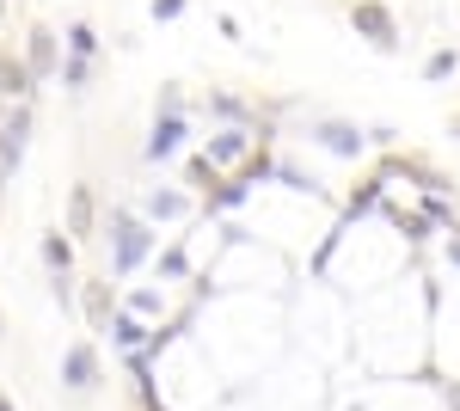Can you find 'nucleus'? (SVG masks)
<instances>
[{"label": "nucleus", "mask_w": 460, "mask_h": 411, "mask_svg": "<svg viewBox=\"0 0 460 411\" xmlns=\"http://www.w3.org/2000/svg\"><path fill=\"white\" fill-rule=\"evenodd\" d=\"M350 25H356L362 37H368V43H381V49H399V25H393V13H387V6L362 0V6L350 13Z\"/></svg>", "instance_id": "obj_1"}, {"label": "nucleus", "mask_w": 460, "mask_h": 411, "mask_svg": "<svg viewBox=\"0 0 460 411\" xmlns=\"http://www.w3.org/2000/svg\"><path fill=\"white\" fill-rule=\"evenodd\" d=\"M142 258H147V228L129 221V215H117V271H136Z\"/></svg>", "instance_id": "obj_2"}, {"label": "nucleus", "mask_w": 460, "mask_h": 411, "mask_svg": "<svg viewBox=\"0 0 460 411\" xmlns=\"http://www.w3.org/2000/svg\"><path fill=\"white\" fill-rule=\"evenodd\" d=\"M178 141H184V117L166 111V123H154V141H147V160H172Z\"/></svg>", "instance_id": "obj_3"}, {"label": "nucleus", "mask_w": 460, "mask_h": 411, "mask_svg": "<svg viewBox=\"0 0 460 411\" xmlns=\"http://www.w3.org/2000/svg\"><path fill=\"white\" fill-rule=\"evenodd\" d=\"M62 375H68V387H74V393H86V387H93L99 362H93V350H86V344H74L68 356H62Z\"/></svg>", "instance_id": "obj_4"}, {"label": "nucleus", "mask_w": 460, "mask_h": 411, "mask_svg": "<svg viewBox=\"0 0 460 411\" xmlns=\"http://www.w3.org/2000/svg\"><path fill=\"white\" fill-rule=\"evenodd\" d=\"M0 93H6V99H25V93H31V68H19L13 56H0Z\"/></svg>", "instance_id": "obj_5"}, {"label": "nucleus", "mask_w": 460, "mask_h": 411, "mask_svg": "<svg viewBox=\"0 0 460 411\" xmlns=\"http://www.w3.org/2000/svg\"><path fill=\"white\" fill-rule=\"evenodd\" d=\"M25 68H31V80H43V74L56 68V37L49 31H31V62Z\"/></svg>", "instance_id": "obj_6"}, {"label": "nucleus", "mask_w": 460, "mask_h": 411, "mask_svg": "<svg viewBox=\"0 0 460 411\" xmlns=\"http://www.w3.org/2000/svg\"><path fill=\"white\" fill-rule=\"evenodd\" d=\"M319 141H325L332 154H356V147H362V136H356L350 123H325V130H319Z\"/></svg>", "instance_id": "obj_7"}, {"label": "nucleus", "mask_w": 460, "mask_h": 411, "mask_svg": "<svg viewBox=\"0 0 460 411\" xmlns=\"http://www.w3.org/2000/svg\"><path fill=\"white\" fill-rule=\"evenodd\" d=\"M246 147H252L246 130H227V136H215V141H209V160H240Z\"/></svg>", "instance_id": "obj_8"}, {"label": "nucleus", "mask_w": 460, "mask_h": 411, "mask_svg": "<svg viewBox=\"0 0 460 411\" xmlns=\"http://www.w3.org/2000/svg\"><path fill=\"white\" fill-rule=\"evenodd\" d=\"M68 221H74V234H86V228H93V191H86V184L74 191V203H68Z\"/></svg>", "instance_id": "obj_9"}, {"label": "nucleus", "mask_w": 460, "mask_h": 411, "mask_svg": "<svg viewBox=\"0 0 460 411\" xmlns=\"http://www.w3.org/2000/svg\"><path fill=\"white\" fill-rule=\"evenodd\" d=\"M147 215H154V221H172V215H184V197H178V191H160V197L147 203Z\"/></svg>", "instance_id": "obj_10"}, {"label": "nucleus", "mask_w": 460, "mask_h": 411, "mask_svg": "<svg viewBox=\"0 0 460 411\" xmlns=\"http://www.w3.org/2000/svg\"><path fill=\"white\" fill-rule=\"evenodd\" d=\"M43 258H49V271H68V240H62V234H49V240H43Z\"/></svg>", "instance_id": "obj_11"}, {"label": "nucleus", "mask_w": 460, "mask_h": 411, "mask_svg": "<svg viewBox=\"0 0 460 411\" xmlns=\"http://www.w3.org/2000/svg\"><path fill=\"white\" fill-rule=\"evenodd\" d=\"M455 68H460V56H455V49H436V56H429V68H424V74H429V80H448V74H455Z\"/></svg>", "instance_id": "obj_12"}, {"label": "nucleus", "mask_w": 460, "mask_h": 411, "mask_svg": "<svg viewBox=\"0 0 460 411\" xmlns=\"http://www.w3.org/2000/svg\"><path fill=\"white\" fill-rule=\"evenodd\" d=\"M68 43H74V56H93V43H99V37H93V25H74Z\"/></svg>", "instance_id": "obj_13"}, {"label": "nucleus", "mask_w": 460, "mask_h": 411, "mask_svg": "<svg viewBox=\"0 0 460 411\" xmlns=\"http://www.w3.org/2000/svg\"><path fill=\"white\" fill-rule=\"evenodd\" d=\"M117 344L136 350V344H142V326H136V319H117Z\"/></svg>", "instance_id": "obj_14"}, {"label": "nucleus", "mask_w": 460, "mask_h": 411, "mask_svg": "<svg viewBox=\"0 0 460 411\" xmlns=\"http://www.w3.org/2000/svg\"><path fill=\"white\" fill-rule=\"evenodd\" d=\"M184 13V0H154V19H178Z\"/></svg>", "instance_id": "obj_15"}, {"label": "nucleus", "mask_w": 460, "mask_h": 411, "mask_svg": "<svg viewBox=\"0 0 460 411\" xmlns=\"http://www.w3.org/2000/svg\"><path fill=\"white\" fill-rule=\"evenodd\" d=\"M448 258H455V264H460V234H455V240H448Z\"/></svg>", "instance_id": "obj_16"}, {"label": "nucleus", "mask_w": 460, "mask_h": 411, "mask_svg": "<svg viewBox=\"0 0 460 411\" xmlns=\"http://www.w3.org/2000/svg\"><path fill=\"white\" fill-rule=\"evenodd\" d=\"M6 184H13V178H6V160H0V191H6Z\"/></svg>", "instance_id": "obj_17"}, {"label": "nucleus", "mask_w": 460, "mask_h": 411, "mask_svg": "<svg viewBox=\"0 0 460 411\" xmlns=\"http://www.w3.org/2000/svg\"><path fill=\"white\" fill-rule=\"evenodd\" d=\"M0 411H13V406H6V399H0Z\"/></svg>", "instance_id": "obj_18"}, {"label": "nucleus", "mask_w": 460, "mask_h": 411, "mask_svg": "<svg viewBox=\"0 0 460 411\" xmlns=\"http://www.w3.org/2000/svg\"><path fill=\"white\" fill-rule=\"evenodd\" d=\"M455 136H460V123H455Z\"/></svg>", "instance_id": "obj_19"}, {"label": "nucleus", "mask_w": 460, "mask_h": 411, "mask_svg": "<svg viewBox=\"0 0 460 411\" xmlns=\"http://www.w3.org/2000/svg\"><path fill=\"white\" fill-rule=\"evenodd\" d=\"M0 6H6V0H0Z\"/></svg>", "instance_id": "obj_20"}]
</instances>
